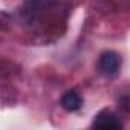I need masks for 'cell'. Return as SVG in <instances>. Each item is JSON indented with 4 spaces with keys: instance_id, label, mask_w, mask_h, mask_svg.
<instances>
[{
    "instance_id": "6da1fadb",
    "label": "cell",
    "mask_w": 130,
    "mask_h": 130,
    "mask_svg": "<svg viewBox=\"0 0 130 130\" xmlns=\"http://www.w3.org/2000/svg\"><path fill=\"white\" fill-rule=\"evenodd\" d=\"M121 66V58L116 52L107 51L104 54H101L100 60H98V71L104 75H113L119 71Z\"/></svg>"
},
{
    "instance_id": "7a4b0ae2",
    "label": "cell",
    "mask_w": 130,
    "mask_h": 130,
    "mask_svg": "<svg viewBox=\"0 0 130 130\" xmlns=\"http://www.w3.org/2000/svg\"><path fill=\"white\" fill-rule=\"evenodd\" d=\"M95 128H103V130H121L122 124L118 119V116L115 113H112L110 110H103L95 116V121L92 124Z\"/></svg>"
},
{
    "instance_id": "3957f363",
    "label": "cell",
    "mask_w": 130,
    "mask_h": 130,
    "mask_svg": "<svg viewBox=\"0 0 130 130\" xmlns=\"http://www.w3.org/2000/svg\"><path fill=\"white\" fill-rule=\"evenodd\" d=\"M81 104H83V100L75 90H68L61 96V106L68 112H77L81 107Z\"/></svg>"
}]
</instances>
